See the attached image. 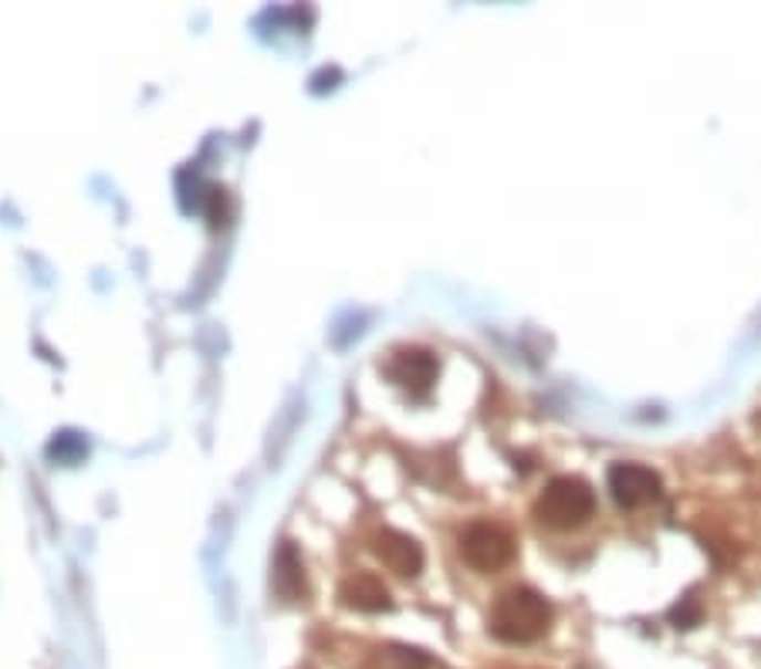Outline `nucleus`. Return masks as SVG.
Returning a JSON list of instances; mask_svg holds the SVG:
<instances>
[{
    "mask_svg": "<svg viewBox=\"0 0 761 669\" xmlns=\"http://www.w3.org/2000/svg\"><path fill=\"white\" fill-rule=\"evenodd\" d=\"M549 626H552V605L535 588H524V585L508 588L491 608V633L511 646L539 642L549 633Z\"/></svg>",
    "mask_w": 761,
    "mask_h": 669,
    "instance_id": "nucleus-1",
    "label": "nucleus"
},
{
    "mask_svg": "<svg viewBox=\"0 0 761 669\" xmlns=\"http://www.w3.org/2000/svg\"><path fill=\"white\" fill-rule=\"evenodd\" d=\"M596 514V491L582 477H555L535 501V518L552 531H575Z\"/></svg>",
    "mask_w": 761,
    "mask_h": 669,
    "instance_id": "nucleus-2",
    "label": "nucleus"
},
{
    "mask_svg": "<svg viewBox=\"0 0 761 669\" xmlns=\"http://www.w3.org/2000/svg\"><path fill=\"white\" fill-rule=\"evenodd\" d=\"M460 555L475 572H501L514 558V537L491 521H478L460 534Z\"/></svg>",
    "mask_w": 761,
    "mask_h": 669,
    "instance_id": "nucleus-3",
    "label": "nucleus"
},
{
    "mask_svg": "<svg viewBox=\"0 0 761 669\" xmlns=\"http://www.w3.org/2000/svg\"><path fill=\"white\" fill-rule=\"evenodd\" d=\"M606 480H609L613 501L619 508H626V511L654 504L660 498V491H664L660 477L650 467H643V463H613Z\"/></svg>",
    "mask_w": 761,
    "mask_h": 669,
    "instance_id": "nucleus-4",
    "label": "nucleus"
},
{
    "mask_svg": "<svg viewBox=\"0 0 761 669\" xmlns=\"http://www.w3.org/2000/svg\"><path fill=\"white\" fill-rule=\"evenodd\" d=\"M386 373L409 396H427L437 383V358L427 348H399Z\"/></svg>",
    "mask_w": 761,
    "mask_h": 669,
    "instance_id": "nucleus-5",
    "label": "nucleus"
},
{
    "mask_svg": "<svg viewBox=\"0 0 761 669\" xmlns=\"http://www.w3.org/2000/svg\"><path fill=\"white\" fill-rule=\"evenodd\" d=\"M373 552L399 578H417L424 572V547L414 537H409V534H403V531L383 527L373 537Z\"/></svg>",
    "mask_w": 761,
    "mask_h": 669,
    "instance_id": "nucleus-6",
    "label": "nucleus"
},
{
    "mask_svg": "<svg viewBox=\"0 0 761 669\" xmlns=\"http://www.w3.org/2000/svg\"><path fill=\"white\" fill-rule=\"evenodd\" d=\"M338 598H342L345 608H356V613H389V608H393L389 588L376 575H369V572L348 575L338 585Z\"/></svg>",
    "mask_w": 761,
    "mask_h": 669,
    "instance_id": "nucleus-7",
    "label": "nucleus"
},
{
    "mask_svg": "<svg viewBox=\"0 0 761 669\" xmlns=\"http://www.w3.org/2000/svg\"><path fill=\"white\" fill-rule=\"evenodd\" d=\"M271 585L284 602H295L299 595H305V575H302V562L295 555V547L288 541L278 547L274 555V572H271Z\"/></svg>",
    "mask_w": 761,
    "mask_h": 669,
    "instance_id": "nucleus-8",
    "label": "nucleus"
},
{
    "mask_svg": "<svg viewBox=\"0 0 761 669\" xmlns=\"http://www.w3.org/2000/svg\"><path fill=\"white\" fill-rule=\"evenodd\" d=\"M427 666H430V659L420 649L396 646V642L376 646L366 659V669H427Z\"/></svg>",
    "mask_w": 761,
    "mask_h": 669,
    "instance_id": "nucleus-9",
    "label": "nucleus"
},
{
    "mask_svg": "<svg viewBox=\"0 0 761 669\" xmlns=\"http://www.w3.org/2000/svg\"><path fill=\"white\" fill-rule=\"evenodd\" d=\"M667 619H670L674 629H697L700 619H705V605H700V598H697L694 592H687L684 598H677V602L670 605Z\"/></svg>",
    "mask_w": 761,
    "mask_h": 669,
    "instance_id": "nucleus-10",
    "label": "nucleus"
}]
</instances>
